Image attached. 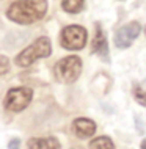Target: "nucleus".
Returning <instances> with one entry per match:
<instances>
[{
    "label": "nucleus",
    "instance_id": "nucleus-1",
    "mask_svg": "<svg viewBox=\"0 0 146 149\" xmlns=\"http://www.w3.org/2000/svg\"><path fill=\"white\" fill-rule=\"evenodd\" d=\"M47 6V0H17L10 5L6 17L19 25H30L46 16Z\"/></svg>",
    "mask_w": 146,
    "mask_h": 149
},
{
    "label": "nucleus",
    "instance_id": "nucleus-2",
    "mask_svg": "<svg viewBox=\"0 0 146 149\" xmlns=\"http://www.w3.org/2000/svg\"><path fill=\"white\" fill-rule=\"evenodd\" d=\"M52 54V44L50 39L47 36H41V38L35 39L28 47H25L17 57L14 58V61L17 66L27 68L30 64H33L38 58H46Z\"/></svg>",
    "mask_w": 146,
    "mask_h": 149
},
{
    "label": "nucleus",
    "instance_id": "nucleus-3",
    "mask_svg": "<svg viewBox=\"0 0 146 149\" xmlns=\"http://www.w3.org/2000/svg\"><path fill=\"white\" fill-rule=\"evenodd\" d=\"M55 77L58 82L63 83H72L79 79L80 72H82V60L75 55L61 58L54 68Z\"/></svg>",
    "mask_w": 146,
    "mask_h": 149
},
{
    "label": "nucleus",
    "instance_id": "nucleus-4",
    "mask_svg": "<svg viewBox=\"0 0 146 149\" xmlns=\"http://www.w3.org/2000/svg\"><path fill=\"white\" fill-rule=\"evenodd\" d=\"M31 99H33V91L28 86H16L11 88L5 96V102L3 105L8 111L19 113V111L25 110L30 105Z\"/></svg>",
    "mask_w": 146,
    "mask_h": 149
},
{
    "label": "nucleus",
    "instance_id": "nucleus-5",
    "mask_svg": "<svg viewBox=\"0 0 146 149\" xmlns=\"http://www.w3.org/2000/svg\"><path fill=\"white\" fill-rule=\"evenodd\" d=\"M88 33L80 25H68L61 30L60 44L66 50H82L87 44Z\"/></svg>",
    "mask_w": 146,
    "mask_h": 149
},
{
    "label": "nucleus",
    "instance_id": "nucleus-6",
    "mask_svg": "<svg viewBox=\"0 0 146 149\" xmlns=\"http://www.w3.org/2000/svg\"><path fill=\"white\" fill-rule=\"evenodd\" d=\"M141 33V25L138 22H129L123 25L115 35V46L119 49H127Z\"/></svg>",
    "mask_w": 146,
    "mask_h": 149
},
{
    "label": "nucleus",
    "instance_id": "nucleus-7",
    "mask_svg": "<svg viewBox=\"0 0 146 149\" xmlns=\"http://www.w3.org/2000/svg\"><path fill=\"white\" fill-rule=\"evenodd\" d=\"M93 54H96L97 57H101L105 61H108V44H107V36H105L102 25L96 24V33L94 39H93Z\"/></svg>",
    "mask_w": 146,
    "mask_h": 149
},
{
    "label": "nucleus",
    "instance_id": "nucleus-8",
    "mask_svg": "<svg viewBox=\"0 0 146 149\" xmlns=\"http://www.w3.org/2000/svg\"><path fill=\"white\" fill-rule=\"evenodd\" d=\"M72 130L79 138H88L93 136L96 132V123L88 118H77L72 123Z\"/></svg>",
    "mask_w": 146,
    "mask_h": 149
},
{
    "label": "nucleus",
    "instance_id": "nucleus-9",
    "mask_svg": "<svg viewBox=\"0 0 146 149\" xmlns=\"http://www.w3.org/2000/svg\"><path fill=\"white\" fill-rule=\"evenodd\" d=\"M28 149H60V141L55 136H44V138H30L27 143Z\"/></svg>",
    "mask_w": 146,
    "mask_h": 149
},
{
    "label": "nucleus",
    "instance_id": "nucleus-10",
    "mask_svg": "<svg viewBox=\"0 0 146 149\" xmlns=\"http://www.w3.org/2000/svg\"><path fill=\"white\" fill-rule=\"evenodd\" d=\"M90 149H115V143L107 135L96 136L94 140L90 141Z\"/></svg>",
    "mask_w": 146,
    "mask_h": 149
},
{
    "label": "nucleus",
    "instance_id": "nucleus-11",
    "mask_svg": "<svg viewBox=\"0 0 146 149\" xmlns=\"http://www.w3.org/2000/svg\"><path fill=\"white\" fill-rule=\"evenodd\" d=\"M85 0H61V8L69 14H77L83 10Z\"/></svg>",
    "mask_w": 146,
    "mask_h": 149
},
{
    "label": "nucleus",
    "instance_id": "nucleus-12",
    "mask_svg": "<svg viewBox=\"0 0 146 149\" xmlns=\"http://www.w3.org/2000/svg\"><path fill=\"white\" fill-rule=\"evenodd\" d=\"M132 93H133V97H135L137 102H138L140 105L146 107V90L145 88H141L140 85H133Z\"/></svg>",
    "mask_w": 146,
    "mask_h": 149
},
{
    "label": "nucleus",
    "instance_id": "nucleus-13",
    "mask_svg": "<svg viewBox=\"0 0 146 149\" xmlns=\"http://www.w3.org/2000/svg\"><path fill=\"white\" fill-rule=\"evenodd\" d=\"M10 71V60L5 55H0V75H5Z\"/></svg>",
    "mask_w": 146,
    "mask_h": 149
},
{
    "label": "nucleus",
    "instance_id": "nucleus-14",
    "mask_svg": "<svg viewBox=\"0 0 146 149\" xmlns=\"http://www.w3.org/2000/svg\"><path fill=\"white\" fill-rule=\"evenodd\" d=\"M8 149H21V140L19 138H13L8 143Z\"/></svg>",
    "mask_w": 146,
    "mask_h": 149
},
{
    "label": "nucleus",
    "instance_id": "nucleus-15",
    "mask_svg": "<svg viewBox=\"0 0 146 149\" xmlns=\"http://www.w3.org/2000/svg\"><path fill=\"white\" fill-rule=\"evenodd\" d=\"M140 148H141V149H146V138H145L143 141L140 143Z\"/></svg>",
    "mask_w": 146,
    "mask_h": 149
},
{
    "label": "nucleus",
    "instance_id": "nucleus-16",
    "mask_svg": "<svg viewBox=\"0 0 146 149\" xmlns=\"http://www.w3.org/2000/svg\"><path fill=\"white\" fill-rule=\"evenodd\" d=\"M72 149H83V148H72Z\"/></svg>",
    "mask_w": 146,
    "mask_h": 149
},
{
    "label": "nucleus",
    "instance_id": "nucleus-17",
    "mask_svg": "<svg viewBox=\"0 0 146 149\" xmlns=\"http://www.w3.org/2000/svg\"><path fill=\"white\" fill-rule=\"evenodd\" d=\"M145 31H146V29H145Z\"/></svg>",
    "mask_w": 146,
    "mask_h": 149
}]
</instances>
